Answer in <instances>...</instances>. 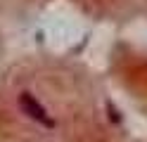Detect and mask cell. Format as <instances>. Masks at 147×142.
Returning a JSON list of instances; mask_svg holds the SVG:
<instances>
[{
    "instance_id": "1",
    "label": "cell",
    "mask_w": 147,
    "mask_h": 142,
    "mask_svg": "<svg viewBox=\"0 0 147 142\" xmlns=\"http://www.w3.org/2000/svg\"><path fill=\"white\" fill-rule=\"evenodd\" d=\"M19 107H22V111L29 116L31 121H36V123H40V126H45V128H55V121H52V116L48 111H45V107L33 97L31 92H22L19 95Z\"/></svg>"
}]
</instances>
